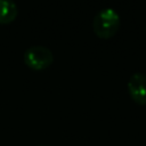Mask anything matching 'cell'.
Listing matches in <instances>:
<instances>
[{
  "label": "cell",
  "mask_w": 146,
  "mask_h": 146,
  "mask_svg": "<svg viewBox=\"0 0 146 146\" xmlns=\"http://www.w3.org/2000/svg\"><path fill=\"white\" fill-rule=\"evenodd\" d=\"M120 27V15L113 8L100 9L92 19V30L98 38L108 39L113 36Z\"/></svg>",
  "instance_id": "cell-1"
},
{
  "label": "cell",
  "mask_w": 146,
  "mask_h": 146,
  "mask_svg": "<svg viewBox=\"0 0 146 146\" xmlns=\"http://www.w3.org/2000/svg\"><path fill=\"white\" fill-rule=\"evenodd\" d=\"M54 62L51 50L44 46H31L24 52V63L32 70L41 71L49 67Z\"/></svg>",
  "instance_id": "cell-2"
},
{
  "label": "cell",
  "mask_w": 146,
  "mask_h": 146,
  "mask_svg": "<svg viewBox=\"0 0 146 146\" xmlns=\"http://www.w3.org/2000/svg\"><path fill=\"white\" fill-rule=\"evenodd\" d=\"M128 92L131 99L138 105H146V75L133 73L128 81Z\"/></svg>",
  "instance_id": "cell-3"
},
{
  "label": "cell",
  "mask_w": 146,
  "mask_h": 146,
  "mask_svg": "<svg viewBox=\"0 0 146 146\" xmlns=\"http://www.w3.org/2000/svg\"><path fill=\"white\" fill-rule=\"evenodd\" d=\"M18 14V7L14 0H0V24L13 22Z\"/></svg>",
  "instance_id": "cell-4"
},
{
  "label": "cell",
  "mask_w": 146,
  "mask_h": 146,
  "mask_svg": "<svg viewBox=\"0 0 146 146\" xmlns=\"http://www.w3.org/2000/svg\"><path fill=\"white\" fill-rule=\"evenodd\" d=\"M40 146H48V145H40Z\"/></svg>",
  "instance_id": "cell-5"
}]
</instances>
